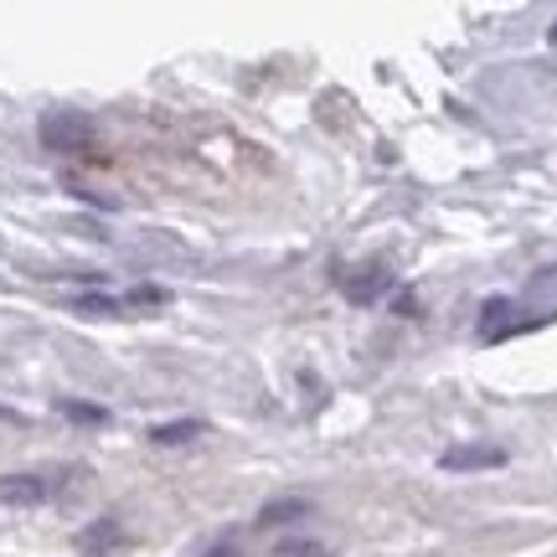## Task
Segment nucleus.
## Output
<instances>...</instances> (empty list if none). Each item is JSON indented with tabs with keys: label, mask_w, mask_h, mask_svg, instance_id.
I'll list each match as a JSON object with an SVG mask.
<instances>
[{
	"label": "nucleus",
	"mask_w": 557,
	"mask_h": 557,
	"mask_svg": "<svg viewBox=\"0 0 557 557\" xmlns=\"http://www.w3.org/2000/svg\"><path fill=\"white\" fill-rule=\"evenodd\" d=\"M37 135H41V150H52V156H83V150H94L99 129H94V120L83 109H47Z\"/></svg>",
	"instance_id": "obj_1"
},
{
	"label": "nucleus",
	"mask_w": 557,
	"mask_h": 557,
	"mask_svg": "<svg viewBox=\"0 0 557 557\" xmlns=\"http://www.w3.org/2000/svg\"><path fill=\"white\" fill-rule=\"evenodd\" d=\"M506 465V449L500 444H449L438 455V470H500Z\"/></svg>",
	"instance_id": "obj_2"
},
{
	"label": "nucleus",
	"mask_w": 557,
	"mask_h": 557,
	"mask_svg": "<svg viewBox=\"0 0 557 557\" xmlns=\"http://www.w3.org/2000/svg\"><path fill=\"white\" fill-rule=\"evenodd\" d=\"M52 496L47 475H0V506H41Z\"/></svg>",
	"instance_id": "obj_3"
},
{
	"label": "nucleus",
	"mask_w": 557,
	"mask_h": 557,
	"mask_svg": "<svg viewBox=\"0 0 557 557\" xmlns=\"http://www.w3.org/2000/svg\"><path fill=\"white\" fill-rule=\"evenodd\" d=\"M398 284V274L387 269V263H372V269H361L357 278H346V299H357V305H372V299L382 295V289H393Z\"/></svg>",
	"instance_id": "obj_4"
},
{
	"label": "nucleus",
	"mask_w": 557,
	"mask_h": 557,
	"mask_svg": "<svg viewBox=\"0 0 557 557\" xmlns=\"http://www.w3.org/2000/svg\"><path fill=\"white\" fill-rule=\"evenodd\" d=\"M511 299H485V310H480V336L485 341H500L511 336V331H521V325H511Z\"/></svg>",
	"instance_id": "obj_5"
},
{
	"label": "nucleus",
	"mask_w": 557,
	"mask_h": 557,
	"mask_svg": "<svg viewBox=\"0 0 557 557\" xmlns=\"http://www.w3.org/2000/svg\"><path fill=\"white\" fill-rule=\"evenodd\" d=\"M207 434L201 418H176V423H156L150 429V444H191V438Z\"/></svg>",
	"instance_id": "obj_6"
},
{
	"label": "nucleus",
	"mask_w": 557,
	"mask_h": 557,
	"mask_svg": "<svg viewBox=\"0 0 557 557\" xmlns=\"http://www.w3.org/2000/svg\"><path fill=\"white\" fill-rule=\"evenodd\" d=\"M315 506H310V496H278V500H269L259 511V521L263 527H274V521H299V517H310Z\"/></svg>",
	"instance_id": "obj_7"
},
{
	"label": "nucleus",
	"mask_w": 557,
	"mask_h": 557,
	"mask_svg": "<svg viewBox=\"0 0 557 557\" xmlns=\"http://www.w3.org/2000/svg\"><path fill=\"white\" fill-rule=\"evenodd\" d=\"M73 310L78 315H99V320H114L124 310V299H114V295H78L73 299Z\"/></svg>",
	"instance_id": "obj_8"
},
{
	"label": "nucleus",
	"mask_w": 557,
	"mask_h": 557,
	"mask_svg": "<svg viewBox=\"0 0 557 557\" xmlns=\"http://www.w3.org/2000/svg\"><path fill=\"white\" fill-rule=\"evenodd\" d=\"M62 418H73V423H109V413L103 408H94V403H58Z\"/></svg>",
	"instance_id": "obj_9"
},
{
	"label": "nucleus",
	"mask_w": 557,
	"mask_h": 557,
	"mask_svg": "<svg viewBox=\"0 0 557 557\" xmlns=\"http://www.w3.org/2000/svg\"><path fill=\"white\" fill-rule=\"evenodd\" d=\"M124 305H165V289H156V284H139V289H129V299Z\"/></svg>",
	"instance_id": "obj_10"
},
{
	"label": "nucleus",
	"mask_w": 557,
	"mask_h": 557,
	"mask_svg": "<svg viewBox=\"0 0 557 557\" xmlns=\"http://www.w3.org/2000/svg\"><path fill=\"white\" fill-rule=\"evenodd\" d=\"M393 310H403V315H413V310H418V299H413V295H398V299H393Z\"/></svg>",
	"instance_id": "obj_11"
},
{
	"label": "nucleus",
	"mask_w": 557,
	"mask_h": 557,
	"mask_svg": "<svg viewBox=\"0 0 557 557\" xmlns=\"http://www.w3.org/2000/svg\"><path fill=\"white\" fill-rule=\"evenodd\" d=\"M0 418H16V413H11V408H0Z\"/></svg>",
	"instance_id": "obj_12"
}]
</instances>
